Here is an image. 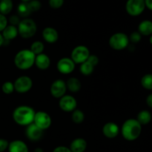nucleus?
<instances>
[{
  "label": "nucleus",
  "mask_w": 152,
  "mask_h": 152,
  "mask_svg": "<svg viewBox=\"0 0 152 152\" xmlns=\"http://www.w3.org/2000/svg\"><path fill=\"white\" fill-rule=\"evenodd\" d=\"M35 111L27 105L19 106L14 110L13 113V118L14 121L19 126H27L34 123Z\"/></svg>",
  "instance_id": "f257e3e1"
},
{
  "label": "nucleus",
  "mask_w": 152,
  "mask_h": 152,
  "mask_svg": "<svg viewBox=\"0 0 152 152\" xmlns=\"http://www.w3.org/2000/svg\"><path fill=\"white\" fill-rule=\"evenodd\" d=\"M122 134L128 141H134L137 139L142 132V126L135 119L127 120L122 126Z\"/></svg>",
  "instance_id": "f03ea898"
},
{
  "label": "nucleus",
  "mask_w": 152,
  "mask_h": 152,
  "mask_svg": "<svg viewBox=\"0 0 152 152\" xmlns=\"http://www.w3.org/2000/svg\"><path fill=\"white\" fill-rule=\"evenodd\" d=\"M36 55L31 50L24 49L16 54L14 64L19 69L27 70L31 68L35 63Z\"/></svg>",
  "instance_id": "7ed1b4c3"
},
{
  "label": "nucleus",
  "mask_w": 152,
  "mask_h": 152,
  "mask_svg": "<svg viewBox=\"0 0 152 152\" xmlns=\"http://www.w3.org/2000/svg\"><path fill=\"white\" fill-rule=\"evenodd\" d=\"M18 33L25 39L32 37L36 34L37 30L36 22L31 19H24L20 21L18 25Z\"/></svg>",
  "instance_id": "20e7f679"
},
{
  "label": "nucleus",
  "mask_w": 152,
  "mask_h": 152,
  "mask_svg": "<svg viewBox=\"0 0 152 152\" xmlns=\"http://www.w3.org/2000/svg\"><path fill=\"white\" fill-rule=\"evenodd\" d=\"M129 44V38L126 34L116 33L109 39V45L111 48L117 50H123L128 47Z\"/></svg>",
  "instance_id": "39448f33"
},
{
  "label": "nucleus",
  "mask_w": 152,
  "mask_h": 152,
  "mask_svg": "<svg viewBox=\"0 0 152 152\" xmlns=\"http://www.w3.org/2000/svg\"><path fill=\"white\" fill-rule=\"evenodd\" d=\"M145 8V0H128L126 4V11L132 16L140 15Z\"/></svg>",
  "instance_id": "423d86ee"
},
{
  "label": "nucleus",
  "mask_w": 152,
  "mask_h": 152,
  "mask_svg": "<svg viewBox=\"0 0 152 152\" xmlns=\"http://www.w3.org/2000/svg\"><path fill=\"white\" fill-rule=\"evenodd\" d=\"M89 56V49L86 46L79 45L73 50L71 59L74 61V63L82 64L87 60Z\"/></svg>",
  "instance_id": "0eeeda50"
},
{
  "label": "nucleus",
  "mask_w": 152,
  "mask_h": 152,
  "mask_svg": "<svg viewBox=\"0 0 152 152\" xmlns=\"http://www.w3.org/2000/svg\"><path fill=\"white\" fill-rule=\"evenodd\" d=\"M14 85V90L18 93H26L31 90L33 86L32 80L28 76H22L17 78L13 83Z\"/></svg>",
  "instance_id": "6e6552de"
},
{
  "label": "nucleus",
  "mask_w": 152,
  "mask_h": 152,
  "mask_svg": "<svg viewBox=\"0 0 152 152\" xmlns=\"http://www.w3.org/2000/svg\"><path fill=\"white\" fill-rule=\"evenodd\" d=\"M34 123L37 127L44 131L48 129L51 125V118L49 114L45 111H38L36 112L34 116Z\"/></svg>",
  "instance_id": "1a4fd4ad"
},
{
  "label": "nucleus",
  "mask_w": 152,
  "mask_h": 152,
  "mask_svg": "<svg viewBox=\"0 0 152 152\" xmlns=\"http://www.w3.org/2000/svg\"><path fill=\"white\" fill-rule=\"evenodd\" d=\"M59 105L63 111L71 112L76 109L77 102L74 96H70V95H64L62 97L60 98Z\"/></svg>",
  "instance_id": "9d476101"
},
{
  "label": "nucleus",
  "mask_w": 152,
  "mask_h": 152,
  "mask_svg": "<svg viewBox=\"0 0 152 152\" xmlns=\"http://www.w3.org/2000/svg\"><path fill=\"white\" fill-rule=\"evenodd\" d=\"M67 90L66 83L62 80H56L50 86V94L55 98H61L65 95Z\"/></svg>",
  "instance_id": "9b49d317"
},
{
  "label": "nucleus",
  "mask_w": 152,
  "mask_h": 152,
  "mask_svg": "<svg viewBox=\"0 0 152 152\" xmlns=\"http://www.w3.org/2000/svg\"><path fill=\"white\" fill-rule=\"evenodd\" d=\"M74 68H75V63L70 58L64 57L58 61L57 69L61 74H69L73 72Z\"/></svg>",
  "instance_id": "f8f14e48"
},
{
  "label": "nucleus",
  "mask_w": 152,
  "mask_h": 152,
  "mask_svg": "<svg viewBox=\"0 0 152 152\" xmlns=\"http://www.w3.org/2000/svg\"><path fill=\"white\" fill-rule=\"evenodd\" d=\"M43 130L37 127L34 123L28 125L26 129V136L28 139L33 142L40 140L43 137Z\"/></svg>",
  "instance_id": "ddd939ff"
},
{
  "label": "nucleus",
  "mask_w": 152,
  "mask_h": 152,
  "mask_svg": "<svg viewBox=\"0 0 152 152\" xmlns=\"http://www.w3.org/2000/svg\"><path fill=\"white\" fill-rule=\"evenodd\" d=\"M120 129L118 126L114 123H108L105 124V126L102 128V133L104 136L109 139L115 138L118 135Z\"/></svg>",
  "instance_id": "4468645a"
},
{
  "label": "nucleus",
  "mask_w": 152,
  "mask_h": 152,
  "mask_svg": "<svg viewBox=\"0 0 152 152\" xmlns=\"http://www.w3.org/2000/svg\"><path fill=\"white\" fill-rule=\"evenodd\" d=\"M43 39L48 43L56 42L59 38V34L56 29L51 27L45 28L42 31Z\"/></svg>",
  "instance_id": "2eb2a0df"
},
{
  "label": "nucleus",
  "mask_w": 152,
  "mask_h": 152,
  "mask_svg": "<svg viewBox=\"0 0 152 152\" xmlns=\"http://www.w3.org/2000/svg\"><path fill=\"white\" fill-rule=\"evenodd\" d=\"M35 65L40 70H46L50 65V59L45 53L37 55L35 59Z\"/></svg>",
  "instance_id": "dca6fc26"
},
{
  "label": "nucleus",
  "mask_w": 152,
  "mask_h": 152,
  "mask_svg": "<svg viewBox=\"0 0 152 152\" xmlns=\"http://www.w3.org/2000/svg\"><path fill=\"white\" fill-rule=\"evenodd\" d=\"M87 148V142L83 138H77L71 142L70 150L72 152H85Z\"/></svg>",
  "instance_id": "f3484780"
},
{
  "label": "nucleus",
  "mask_w": 152,
  "mask_h": 152,
  "mask_svg": "<svg viewBox=\"0 0 152 152\" xmlns=\"http://www.w3.org/2000/svg\"><path fill=\"white\" fill-rule=\"evenodd\" d=\"M8 152H29L26 144L22 140H13L8 145Z\"/></svg>",
  "instance_id": "a211bd4d"
},
{
  "label": "nucleus",
  "mask_w": 152,
  "mask_h": 152,
  "mask_svg": "<svg viewBox=\"0 0 152 152\" xmlns=\"http://www.w3.org/2000/svg\"><path fill=\"white\" fill-rule=\"evenodd\" d=\"M19 34L18 33V28L16 26L13 25H7L2 31V37L5 40H11L16 38L17 35Z\"/></svg>",
  "instance_id": "6ab92c4d"
},
{
  "label": "nucleus",
  "mask_w": 152,
  "mask_h": 152,
  "mask_svg": "<svg viewBox=\"0 0 152 152\" xmlns=\"http://www.w3.org/2000/svg\"><path fill=\"white\" fill-rule=\"evenodd\" d=\"M138 32L143 36H150L152 34V22L150 20H144L140 23L138 26Z\"/></svg>",
  "instance_id": "aec40b11"
},
{
  "label": "nucleus",
  "mask_w": 152,
  "mask_h": 152,
  "mask_svg": "<svg viewBox=\"0 0 152 152\" xmlns=\"http://www.w3.org/2000/svg\"><path fill=\"white\" fill-rule=\"evenodd\" d=\"M67 88L71 92H77L81 88V83L80 80L75 77H71L68 79L66 83Z\"/></svg>",
  "instance_id": "412c9836"
},
{
  "label": "nucleus",
  "mask_w": 152,
  "mask_h": 152,
  "mask_svg": "<svg viewBox=\"0 0 152 152\" xmlns=\"http://www.w3.org/2000/svg\"><path fill=\"white\" fill-rule=\"evenodd\" d=\"M140 124L142 125H147L151 122V114L147 110H142L138 114L137 119Z\"/></svg>",
  "instance_id": "4be33fe9"
},
{
  "label": "nucleus",
  "mask_w": 152,
  "mask_h": 152,
  "mask_svg": "<svg viewBox=\"0 0 152 152\" xmlns=\"http://www.w3.org/2000/svg\"><path fill=\"white\" fill-rule=\"evenodd\" d=\"M13 4L12 0H1L0 1V13L2 15H7L11 12Z\"/></svg>",
  "instance_id": "5701e85b"
},
{
  "label": "nucleus",
  "mask_w": 152,
  "mask_h": 152,
  "mask_svg": "<svg viewBox=\"0 0 152 152\" xmlns=\"http://www.w3.org/2000/svg\"><path fill=\"white\" fill-rule=\"evenodd\" d=\"M18 14L22 17H27L31 13L28 2H21L17 7Z\"/></svg>",
  "instance_id": "b1692460"
},
{
  "label": "nucleus",
  "mask_w": 152,
  "mask_h": 152,
  "mask_svg": "<svg viewBox=\"0 0 152 152\" xmlns=\"http://www.w3.org/2000/svg\"><path fill=\"white\" fill-rule=\"evenodd\" d=\"M80 69V72H81L82 74H84V75L86 76H88L92 74V72L94 71V66L93 65H91L88 61L86 60V62H84L83 63L81 64Z\"/></svg>",
  "instance_id": "393cba45"
},
{
  "label": "nucleus",
  "mask_w": 152,
  "mask_h": 152,
  "mask_svg": "<svg viewBox=\"0 0 152 152\" xmlns=\"http://www.w3.org/2000/svg\"><path fill=\"white\" fill-rule=\"evenodd\" d=\"M141 85L146 90H152V74L144 75L141 79Z\"/></svg>",
  "instance_id": "a878e982"
},
{
  "label": "nucleus",
  "mask_w": 152,
  "mask_h": 152,
  "mask_svg": "<svg viewBox=\"0 0 152 152\" xmlns=\"http://www.w3.org/2000/svg\"><path fill=\"white\" fill-rule=\"evenodd\" d=\"M30 50L37 56V55L40 54V53H42L43 50H44V45L40 41L34 42L31 45V47Z\"/></svg>",
  "instance_id": "bb28decb"
},
{
  "label": "nucleus",
  "mask_w": 152,
  "mask_h": 152,
  "mask_svg": "<svg viewBox=\"0 0 152 152\" xmlns=\"http://www.w3.org/2000/svg\"><path fill=\"white\" fill-rule=\"evenodd\" d=\"M85 119V114L80 110L75 109L73 111L72 114V120L74 123H77V124H80L83 122Z\"/></svg>",
  "instance_id": "cd10ccee"
},
{
  "label": "nucleus",
  "mask_w": 152,
  "mask_h": 152,
  "mask_svg": "<svg viewBox=\"0 0 152 152\" xmlns=\"http://www.w3.org/2000/svg\"><path fill=\"white\" fill-rule=\"evenodd\" d=\"M1 90L5 94H10L14 91V85L11 82H5L1 86Z\"/></svg>",
  "instance_id": "c85d7f7f"
},
{
  "label": "nucleus",
  "mask_w": 152,
  "mask_h": 152,
  "mask_svg": "<svg viewBox=\"0 0 152 152\" xmlns=\"http://www.w3.org/2000/svg\"><path fill=\"white\" fill-rule=\"evenodd\" d=\"M29 8L31 10V13L32 12L38 11L40 8H41V2L39 0H31L29 2H28Z\"/></svg>",
  "instance_id": "c756f323"
},
{
  "label": "nucleus",
  "mask_w": 152,
  "mask_h": 152,
  "mask_svg": "<svg viewBox=\"0 0 152 152\" xmlns=\"http://www.w3.org/2000/svg\"><path fill=\"white\" fill-rule=\"evenodd\" d=\"M64 4V0H49V5L53 9L60 8Z\"/></svg>",
  "instance_id": "7c9ffc66"
},
{
  "label": "nucleus",
  "mask_w": 152,
  "mask_h": 152,
  "mask_svg": "<svg viewBox=\"0 0 152 152\" xmlns=\"http://www.w3.org/2000/svg\"><path fill=\"white\" fill-rule=\"evenodd\" d=\"M141 38H142V37L139 32H133L130 35L129 39L133 43H138L141 40Z\"/></svg>",
  "instance_id": "2f4dec72"
},
{
  "label": "nucleus",
  "mask_w": 152,
  "mask_h": 152,
  "mask_svg": "<svg viewBox=\"0 0 152 152\" xmlns=\"http://www.w3.org/2000/svg\"><path fill=\"white\" fill-rule=\"evenodd\" d=\"M7 26V19L4 15L0 13V32L3 31V30Z\"/></svg>",
  "instance_id": "473e14b6"
},
{
  "label": "nucleus",
  "mask_w": 152,
  "mask_h": 152,
  "mask_svg": "<svg viewBox=\"0 0 152 152\" xmlns=\"http://www.w3.org/2000/svg\"><path fill=\"white\" fill-rule=\"evenodd\" d=\"M9 145V142L4 139H0V152H4L7 149Z\"/></svg>",
  "instance_id": "72a5a7b5"
},
{
  "label": "nucleus",
  "mask_w": 152,
  "mask_h": 152,
  "mask_svg": "<svg viewBox=\"0 0 152 152\" xmlns=\"http://www.w3.org/2000/svg\"><path fill=\"white\" fill-rule=\"evenodd\" d=\"M9 22L11 24V25L16 26V25H19V22H20V19H19V16H16V15H13V16H11L10 17Z\"/></svg>",
  "instance_id": "f704fd0d"
},
{
  "label": "nucleus",
  "mask_w": 152,
  "mask_h": 152,
  "mask_svg": "<svg viewBox=\"0 0 152 152\" xmlns=\"http://www.w3.org/2000/svg\"><path fill=\"white\" fill-rule=\"evenodd\" d=\"M87 61H88L91 65H93L95 67L97 65L98 62H99V58L96 56H95V55H90L88 58Z\"/></svg>",
  "instance_id": "c9c22d12"
},
{
  "label": "nucleus",
  "mask_w": 152,
  "mask_h": 152,
  "mask_svg": "<svg viewBox=\"0 0 152 152\" xmlns=\"http://www.w3.org/2000/svg\"><path fill=\"white\" fill-rule=\"evenodd\" d=\"M53 152H72L66 146H58L53 149Z\"/></svg>",
  "instance_id": "e433bc0d"
},
{
  "label": "nucleus",
  "mask_w": 152,
  "mask_h": 152,
  "mask_svg": "<svg viewBox=\"0 0 152 152\" xmlns=\"http://www.w3.org/2000/svg\"><path fill=\"white\" fill-rule=\"evenodd\" d=\"M146 103L148 105V107L152 108V94L148 95L146 98Z\"/></svg>",
  "instance_id": "4c0bfd02"
},
{
  "label": "nucleus",
  "mask_w": 152,
  "mask_h": 152,
  "mask_svg": "<svg viewBox=\"0 0 152 152\" xmlns=\"http://www.w3.org/2000/svg\"><path fill=\"white\" fill-rule=\"evenodd\" d=\"M145 7L152 10V0H145Z\"/></svg>",
  "instance_id": "58836bf2"
},
{
  "label": "nucleus",
  "mask_w": 152,
  "mask_h": 152,
  "mask_svg": "<svg viewBox=\"0 0 152 152\" xmlns=\"http://www.w3.org/2000/svg\"><path fill=\"white\" fill-rule=\"evenodd\" d=\"M4 38H3L2 35H1V34H0V47H1V45H3V43H4Z\"/></svg>",
  "instance_id": "ea45409f"
},
{
  "label": "nucleus",
  "mask_w": 152,
  "mask_h": 152,
  "mask_svg": "<svg viewBox=\"0 0 152 152\" xmlns=\"http://www.w3.org/2000/svg\"><path fill=\"white\" fill-rule=\"evenodd\" d=\"M34 152H44V151H43L42 148H37L35 150H34Z\"/></svg>",
  "instance_id": "a19ab883"
},
{
  "label": "nucleus",
  "mask_w": 152,
  "mask_h": 152,
  "mask_svg": "<svg viewBox=\"0 0 152 152\" xmlns=\"http://www.w3.org/2000/svg\"><path fill=\"white\" fill-rule=\"evenodd\" d=\"M21 1H22V2H29L31 0H21Z\"/></svg>",
  "instance_id": "79ce46f5"
},
{
  "label": "nucleus",
  "mask_w": 152,
  "mask_h": 152,
  "mask_svg": "<svg viewBox=\"0 0 152 152\" xmlns=\"http://www.w3.org/2000/svg\"><path fill=\"white\" fill-rule=\"evenodd\" d=\"M149 42L152 45V34L151 35V37H150V39H149Z\"/></svg>",
  "instance_id": "37998d69"
},
{
  "label": "nucleus",
  "mask_w": 152,
  "mask_h": 152,
  "mask_svg": "<svg viewBox=\"0 0 152 152\" xmlns=\"http://www.w3.org/2000/svg\"><path fill=\"white\" fill-rule=\"evenodd\" d=\"M1 1V0H0V1Z\"/></svg>",
  "instance_id": "c03bdc74"
}]
</instances>
